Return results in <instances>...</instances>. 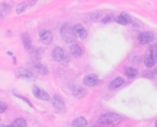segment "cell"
<instances>
[{
	"label": "cell",
	"instance_id": "obj_30",
	"mask_svg": "<svg viewBox=\"0 0 157 127\" xmlns=\"http://www.w3.org/2000/svg\"><path fill=\"white\" fill-rule=\"evenodd\" d=\"M0 127H6L5 125H0Z\"/></svg>",
	"mask_w": 157,
	"mask_h": 127
},
{
	"label": "cell",
	"instance_id": "obj_19",
	"mask_svg": "<svg viewBox=\"0 0 157 127\" xmlns=\"http://www.w3.org/2000/svg\"><path fill=\"white\" fill-rule=\"evenodd\" d=\"M10 9H11V7H10L8 3H6V2L0 3V20H1V18H5L6 16L9 14Z\"/></svg>",
	"mask_w": 157,
	"mask_h": 127
},
{
	"label": "cell",
	"instance_id": "obj_6",
	"mask_svg": "<svg viewBox=\"0 0 157 127\" xmlns=\"http://www.w3.org/2000/svg\"><path fill=\"white\" fill-rule=\"evenodd\" d=\"M154 40V33L151 31H143L138 35V41L141 44H148Z\"/></svg>",
	"mask_w": 157,
	"mask_h": 127
},
{
	"label": "cell",
	"instance_id": "obj_27",
	"mask_svg": "<svg viewBox=\"0 0 157 127\" xmlns=\"http://www.w3.org/2000/svg\"><path fill=\"white\" fill-rule=\"evenodd\" d=\"M154 75H155L154 71H144L143 72V77L147 78V79H152V78H154Z\"/></svg>",
	"mask_w": 157,
	"mask_h": 127
},
{
	"label": "cell",
	"instance_id": "obj_3",
	"mask_svg": "<svg viewBox=\"0 0 157 127\" xmlns=\"http://www.w3.org/2000/svg\"><path fill=\"white\" fill-rule=\"evenodd\" d=\"M156 58H157L156 45L154 44V45H152L150 52L146 54L145 58H144V63H145V66L148 67V68H152V67H154V65L156 63Z\"/></svg>",
	"mask_w": 157,
	"mask_h": 127
},
{
	"label": "cell",
	"instance_id": "obj_12",
	"mask_svg": "<svg viewBox=\"0 0 157 127\" xmlns=\"http://www.w3.org/2000/svg\"><path fill=\"white\" fill-rule=\"evenodd\" d=\"M40 41L43 44H51L53 41V33L50 30H42L39 33Z\"/></svg>",
	"mask_w": 157,
	"mask_h": 127
},
{
	"label": "cell",
	"instance_id": "obj_24",
	"mask_svg": "<svg viewBox=\"0 0 157 127\" xmlns=\"http://www.w3.org/2000/svg\"><path fill=\"white\" fill-rule=\"evenodd\" d=\"M14 95H15V96L17 97V98H20V99H22V100H24L25 102H26L27 105L29 106V107L33 108V103L30 102V100H29L28 98H26V97H25V96H22V95H18V94H16V93H14Z\"/></svg>",
	"mask_w": 157,
	"mask_h": 127
},
{
	"label": "cell",
	"instance_id": "obj_1",
	"mask_svg": "<svg viewBox=\"0 0 157 127\" xmlns=\"http://www.w3.org/2000/svg\"><path fill=\"white\" fill-rule=\"evenodd\" d=\"M124 118L117 113L108 112L105 113L98 118V125L100 127H115L120 123L123 122Z\"/></svg>",
	"mask_w": 157,
	"mask_h": 127
},
{
	"label": "cell",
	"instance_id": "obj_29",
	"mask_svg": "<svg viewBox=\"0 0 157 127\" xmlns=\"http://www.w3.org/2000/svg\"><path fill=\"white\" fill-rule=\"evenodd\" d=\"M6 127H13L12 125H8V126H6Z\"/></svg>",
	"mask_w": 157,
	"mask_h": 127
},
{
	"label": "cell",
	"instance_id": "obj_13",
	"mask_svg": "<svg viewBox=\"0 0 157 127\" xmlns=\"http://www.w3.org/2000/svg\"><path fill=\"white\" fill-rule=\"evenodd\" d=\"M52 57L55 61L61 63V61H63V59L66 58V54L61 48H55L52 52Z\"/></svg>",
	"mask_w": 157,
	"mask_h": 127
},
{
	"label": "cell",
	"instance_id": "obj_28",
	"mask_svg": "<svg viewBox=\"0 0 157 127\" xmlns=\"http://www.w3.org/2000/svg\"><path fill=\"white\" fill-rule=\"evenodd\" d=\"M131 61H132V63H139L140 61H141V57H139V56L133 57V58L131 59Z\"/></svg>",
	"mask_w": 157,
	"mask_h": 127
},
{
	"label": "cell",
	"instance_id": "obj_25",
	"mask_svg": "<svg viewBox=\"0 0 157 127\" xmlns=\"http://www.w3.org/2000/svg\"><path fill=\"white\" fill-rule=\"evenodd\" d=\"M99 17H100V12H98V11L92 12V13L90 14V18L92 21H97Z\"/></svg>",
	"mask_w": 157,
	"mask_h": 127
},
{
	"label": "cell",
	"instance_id": "obj_15",
	"mask_svg": "<svg viewBox=\"0 0 157 127\" xmlns=\"http://www.w3.org/2000/svg\"><path fill=\"white\" fill-rule=\"evenodd\" d=\"M114 21L120 25H128L131 22V17L127 13H122L117 17H114Z\"/></svg>",
	"mask_w": 157,
	"mask_h": 127
},
{
	"label": "cell",
	"instance_id": "obj_31",
	"mask_svg": "<svg viewBox=\"0 0 157 127\" xmlns=\"http://www.w3.org/2000/svg\"><path fill=\"white\" fill-rule=\"evenodd\" d=\"M90 127H97V126H90Z\"/></svg>",
	"mask_w": 157,
	"mask_h": 127
},
{
	"label": "cell",
	"instance_id": "obj_26",
	"mask_svg": "<svg viewBox=\"0 0 157 127\" xmlns=\"http://www.w3.org/2000/svg\"><path fill=\"white\" fill-rule=\"evenodd\" d=\"M8 109V105L5 102V101H0V113H3L6 112Z\"/></svg>",
	"mask_w": 157,
	"mask_h": 127
},
{
	"label": "cell",
	"instance_id": "obj_4",
	"mask_svg": "<svg viewBox=\"0 0 157 127\" xmlns=\"http://www.w3.org/2000/svg\"><path fill=\"white\" fill-rule=\"evenodd\" d=\"M52 105L53 107L55 108L56 111H58L59 113H65L66 112V105H65V101L63 100L59 95L55 94L54 96L52 97Z\"/></svg>",
	"mask_w": 157,
	"mask_h": 127
},
{
	"label": "cell",
	"instance_id": "obj_14",
	"mask_svg": "<svg viewBox=\"0 0 157 127\" xmlns=\"http://www.w3.org/2000/svg\"><path fill=\"white\" fill-rule=\"evenodd\" d=\"M22 40H23V44H24V48H26L27 52H30V53L35 52V51H36L35 46H33V43H31V39H30V37H29V36L27 35L26 33H23V36H22Z\"/></svg>",
	"mask_w": 157,
	"mask_h": 127
},
{
	"label": "cell",
	"instance_id": "obj_2",
	"mask_svg": "<svg viewBox=\"0 0 157 127\" xmlns=\"http://www.w3.org/2000/svg\"><path fill=\"white\" fill-rule=\"evenodd\" d=\"M60 35L61 38L63 39V41L67 43H72L75 40V36L73 33V26L67 23V24L63 25L60 28Z\"/></svg>",
	"mask_w": 157,
	"mask_h": 127
},
{
	"label": "cell",
	"instance_id": "obj_9",
	"mask_svg": "<svg viewBox=\"0 0 157 127\" xmlns=\"http://www.w3.org/2000/svg\"><path fill=\"white\" fill-rule=\"evenodd\" d=\"M70 90H71V94L78 99L83 98V97L86 95V90H84L82 86L78 85V84H73V85L70 86Z\"/></svg>",
	"mask_w": 157,
	"mask_h": 127
},
{
	"label": "cell",
	"instance_id": "obj_16",
	"mask_svg": "<svg viewBox=\"0 0 157 127\" xmlns=\"http://www.w3.org/2000/svg\"><path fill=\"white\" fill-rule=\"evenodd\" d=\"M124 83H125L124 78H122V77L115 78V79H114L113 81L110 82V84H109V90H116V88L121 87V86H122Z\"/></svg>",
	"mask_w": 157,
	"mask_h": 127
},
{
	"label": "cell",
	"instance_id": "obj_8",
	"mask_svg": "<svg viewBox=\"0 0 157 127\" xmlns=\"http://www.w3.org/2000/svg\"><path fill=\"white\" fill-rule=\"evenodd\" d=\"M33 96L38 99H41V100H45V101H48L51 99L50 95L45 92V90H41L39 88L38 86H33Z\"/></svg>",
	"mask_w": 157,
	"mask_h": 127
},
{
	"label": "cell",
	"instance_id": "obj_7",
	"mask_svg": "<svg viewBox=\"0 0 157 127\" xmlns=\"http://www.w3.org/2000/svg\"><path fill=\"white\" fill-rule=\"evenodd\" d=\"M73 33L75 38H78V39H85L87 37V30L86 28L81 24H76L73 26Z\"/></svg>",
	"mask_w": 157,
	"mask_h": 127
},
{
	"label": "cell",
	"instance_id": "obj_22",
	"mask_svg": "<svg viewBox=\"0 0 157 127\" xmlns=\"http://www.w3.org/2000/svg\"><path fill=\"white\" fill-rule=\"evenodd\" d=\"M12 126H13V127H26L27 123H26V121H25L24 118L18 117V118H16V120L14 121L13 124H12Z\"/></svg>",
	"mask_w": 157,
	"mask_h": 127
},
{
	"label": "cell",
	"instance_id": "obj_23",
	"mask_svg": "<svg viewBox=\"0 0 157 127\" xmlns=\"http://www.w3.org/2000/svg\"><path fill=\"white\" fill-rule=\"evenodd\" d=\"M112 21H114V16L112 15V14H109V15H105V17L101 20V22H102V24H109Z\"/></svg>",
	"mask_w": 157,
	"mask_h": 127
},
{
	"label": "cell",
	"instance_id": "obj_21",
	"mask_svg": "<svg viewBox=\"0 0 157 127\" xmlns=\"http://www.w3.org/2000/svg\"><path fill=\"white\" fill-rule=\"evenodd\" d=\"M125 75L129 78H136L138 75V70L132 67H126L125 68Z\"/></svg>",
	"mask_w": 157,
	"mask_h": 127
},
{
	"label": "cell",
	"instance_id": "obj_18",
	"mask_svg": "<svg viewBox=\"0 0 157 127\" xmlns=\"http://www.w3.org/2000/svg\"><path fill=\"white\" fill-rule=\"evenodd\" d=\"M70 53H71L72 56L74 57H78V56H81L82 53H83V51H82V48L78 44H71L70 45Z\"/></svg>",
	"mask_w": 157,
	"mask_h": 127
},
{
	"label": "cell",
	"instance_id": "obj_11",
	"mask_svg": "<svg viewBox=\"0 0 157 127\" xmlns=\"http://www.w3.org/2000/svg\"><path fill=\"white\" fill-rule=\"evenodd\" d=\"M37 2H38V0H26V1H23V2L18 3V5L16 6V13L17 14L23 13L27 8L36 5Z\"/></svg>",
	"mask_w": 157,
	"mask_h": 127
},
{
	"label": "cell",
	"instance_id": "obj_20",
	"mask_svg": "<svg viewBox=\"0 0 157 127\" xmlns=\"http://www.w3.org/2000/svg\"><path fill=\"white\" fill-rule=\"evenodd\" d=\"M35 69L38 71V73H40L41 75H48V72H50L48 67L42 65V63H39L35 65Z\"/></svg>",
	"mask_w": 157,
	"mask_h": 127
},
{
	"label": "cell",
	"instance_id": "obj_17",
	"mask_svg": "<svg viewBox=\"0 0 157 127\" xmlns=\"http://www.w3.org/2000/svg\"><path fill=\"white\" fill-rule=\"evenodd\" d=\"M88 125V122L85 117L83 116H80V117H76L75 120L72 121V126L73 127H86Z\"/></svg>",
	"mask_w": 157,
	"mask_h": 127
},
{
	"label": "cell",
	"instance_id": "obj_5",
	"mask_svg": "<svg viewBox=\"0 0 157 127\" xmlns=\"http://www.w3.org/2000/svg\"><path fill=\"white\" fill-rule=\"evenodd\" d=\"M99 82H100V80H99L98 75H95V73H90V75H85L83 79V83L85 84L86 86H90V87L98 85Z\"/></svg>",
	"mask_w": 157,
	"mask_h": 127
},
{
	"label": "cell",
	"instance_id": "obj_10",
	"mask_svg": "<svg viewBox=\"0 0 157 127\" xmlns=\"http://www.w3.org/2000/svg\"><path fill=\"white\" fill-rule=\"evenodd\" d=\"M14 73L17 78H24V79H28V80H33L35 77L28 70V69L25 68H17L14 70Z\"/></svg>",
	"mask_w": 157,
	"mask_h": 127
}]
</instances>
